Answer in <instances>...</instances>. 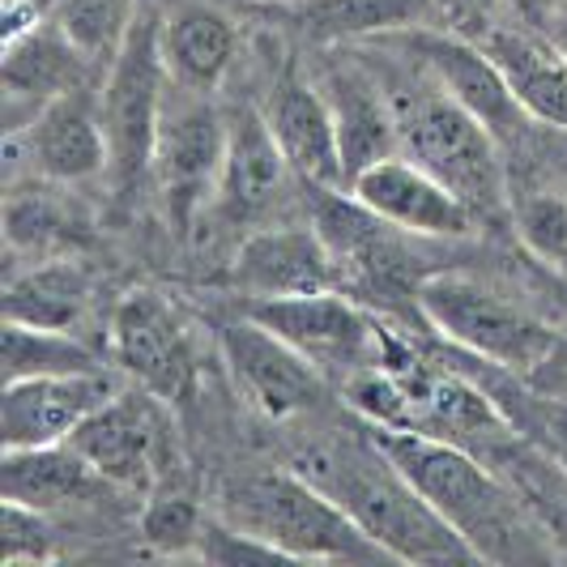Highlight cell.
I'll use <instances>...</instances> for the list:
<instances>
[{
  "label": "cell",
  "instance_id": "8",
  "mask_svg": "<svg viewBox=\"0 0 567 567\" xmlns=\"http://www.w3.org/2000/svg\"><path fill=\"white\" fill-rule=\"evenodd\" d=\"M227 112L214 107L209 94L171 82L154 145V179L175 230H188L200 209L218 197V179L227 163Z\"/></svg>",
  "mask_w": 567,
  "mask_h": 567
},
{
  "label": "cell",
  "instance_id": "11",
  "mask_svg": "<svg viewBox=\"0 0 567 567\" xmlns=\"http://www.w3.org/2000/svg\"><path fill=\"white\" fill-rule=\"evenodd\" d=\"M4 150L27 175L56 179V184H85L107 175V133L99 115V85L69 90L43 103L22 128L4 133Z\"/></svg>",
  "mask_w": 567,
  "mask_h": 567
},
{
  "label": "cell",
  "instance_id": "21",
  "mask_svg": "<svg viewBox=\"0 0 567 567\" xmlns=\"http://www.w3.org/2000/svg\"><path fill=\"white\" fill-rule=\"evenodd\" d=\"M320 90L333 107L341 137V163H346V188L359 171H368L380 158L401 154V133H398V107L393 94H384V85L359 64H329Z\"/></svg>",
  "mask_w": 567,
  "mask_h": 567
},
{
  "label": "cell",
  "instance_id": "27",
  "mask_svg": "<svg viewBox=\"0 0 567 567\" xmlns=\"http://www.w3.org/2000/svg\"><path fill=\"white\" fill-rule=\"evenodd\" d=\"M0 359H4V380L73 375V371L103 368V354L94 346H85L78 333H69V329H43V324H22V320H4Z\"/></svg>",
  "mask_w": 567,
  "mask_h": 567
},
{
  "label": "cell",
  "instance_id": "29",
  "mask_svg": "<svg viewBox=\"0 0 567 567\" xmlns=\"http://www.w3.org/2000/svg\"><path fill=\"white\" fill-rule=\"evenodd\" d=\"M512 230L520 239V248H529L534 256L564 265L567 269V193L564 188H520L512 184Z\"/></svg>",
  "mask_w": 567,
  "mask_h": 567
},
{
  "label": "cell",
  "instance_id": "36",
  "mask_svg": "<svg viewBox=\"0 0 567 567\" xmlns=\"http://www.w3.org/2000/svg\"><path fill=\"white\" fill-rule=\"evenodd\" d=\"M538 30L567 56V0H555V9L546 13V22H542Z\"/></svg>",
  "mask_w": 567,
  "mask_h": 567
},
{
  "label": "cell",
  "instance_id": "1",
  "mask_svg": "<svg viewBox=\"0 0 567 567\" xmlns=\"http://www.w3.org/2000/svg\"><path fill=\"white\" fill-rule=\"evenodd\" d=\"M371 440L398 461V470L423 491V499L440 512L474 559H538L546 555L542 520L520 499V491L478 453L461 449L453 440L410 431V426H375L368 423Z\"/></svg>",
  "mask_w": 567,
  "mask_h": 567
},
{
  "label": "cell",
  "instance_id": "19",
  "mask_svg": "<svg viewBox=\"0 0 567 567\" xmlns=\"http://www.w3.org/2000/svg\"><path fill=\"white\" fill-rule=\"evenodd\" d=\"M260 112L282 145L286 163L295 167L303 184L346 188L338 120H333V107H329L320 82H303L299 73H282L269 85V99Z\"/></svg>",
  "mask_w": 567,
  "mask_h": 567
},
{
  "label": "cell",
  "instance_id": "32",
  "mask_svg": "<svg viewBox=\"0 0 567 567\" xmlns=\"http://www.w3.org/2000/svg\"><path fill=\"white\" fill-rule=\"evenodd\" d=\"M48 512L27 508V504H13L4 499V555L0 564L4 567H18V564H39V559H52V529L43 520Z\"/></svg>",
  "mask_w": 567,
  "mask_h": 567
},
{
  "label": "cell",
  "instance_id": "22",
  "mask_svg": "<svg viewBox=\"0 0 567 567\" xmlns=\"http://www.w3.org/2000/svg\"><path fill=\"white\" fill-rule=\"evenodd\" d=\"M483 48L504 69L512 94L520 103V112L529 115L538 128L550 133H567V56L542 34L529 27H512L499 22L483 39Z\"/></svg>",
  "mask_w": 567,
  "mask_h": 567
},
{
  "label": "cell",
  "instance_id": "26",
  "mask_svg": "<svg viewBox=\"0 0 567 567\" xmlns=\"http://www.w3.org/2000/svg\"><path fill=\"white\" fill-rule=\"evenodd\" d=\"M73 184L27 175L22 188H9L4 197V239L13 252L64 256L85 239V223L78 205L64 197Z\"/></svg>",
  "mask_w": 567,
  "mask_h": 567
},
{
  "label": "cell",
  "instance_id": "12",
  "mask_svg": "<svg viewBox=\"0 0 567 567\" xmlns=\"http://www.w3.org/2000/svg\"><path fill=\"white\" fill-rule=\"evenodd\" d=\"M227 163H223L214 209L230 227H269L282 214L286 200L295 197V188H303V179L286 163L282 145L260 107L239 103L227 115Z\"/></svg>",
  "mask_w": 567,
  "mask_h": 567
},
{
  "label": "cell",
  "instance_id": "6",
  "mask_svg": "<svg viewBox=\"0 0 567 567\" xmlns=\"http://www.w3.org/2000/svg\"><path fill=\"white\" fill-rule=\"evenodd\" d=\"M239 312L274 329L299 354H308L329 380H338V389L354 371L414 363L405 341L393 338L350 290H316V295H290V299H239Z\"/></svg>",
  "mask_w": 567,
  "mask_h": 567
},
{
  "label": "cell",
  "instance_id": "2",
  "mask_svg": "<svg viewBox=\"0 0 567 567\" xmlns=\"http://www.w3.org/2000/svg\"><path fill=\"white\" fill-rule=\"evenodd\" d=\"M299 474H308L320 491H329L389 559H401V564L474 559L465 538L426 504L423 491L371 440V431L312 449L303 456Z\"/></svg>",
  "mask_w": 567,
  "mask_h": 567
},
{
  "label": "cell",
  "instance_id": "7",
  "mask_svg": "<svg viewBox=\"0 0 567 567\" xmlns=\"http://www.w3.org/2000/svg\"><path fill=\"white\" fill-rule=\"evenodd\" d=\"M167 90L171 73L158 48V18L142 9L128 43L120 48V56L107 64L99 82V115L107 133V179L124 200L142 193L145 179H154V145H158Z\"/></svg>",
  "mask_w": 567,
  "mask_h": 567
},
{
  "label": "cell",
  "instance_id": "35",
  "mask_svg": "<svg viewBox=\"0 0 567 567\" xmlns=\"http://www.w3.org/2000/svg\"><path fill=\"white\" fill-rule=\"evenodd\" d=\"M504 9H508L512 22H520V27L538 30L546 22V13L555 9V0H504Z\"/></svg>",
  "mask_w": 567,
  "mask_h": 567
},
{
  "label": "cell",
  "instance_id": "3",
  "mask_svg": "<svg viewBox=\"0 0 567 567\" xmlns=\"http://www.w3.org/2000/svg\"><path fill=\"white\" fill-rule=\"evenodd\" d=\"M398 107L401 154L449 184L456 197L470 200L486 223L512 214V167L504 142L486 128L470 107L435 82L426 90L393 94Z\"/></svg>",
  "mask_w": 567,
  "mask_h": 567
},
{
  "label": "cell",
  "instance_id": "25",
  "mask_svg": "<svg viewBox=\"0 0 567 567\" xmlns=\"http://www.w3.org/2000/svg\"><path fill=\"white\" fill-rule=\"evenodd\" d=\"M94 299L90 269L73 256H43L27 274H13L4 286V320L43 324V329H82Z\"/></svg>",
  "mask_w": 567,
  "mask_h": 567
},
{
  "label": "cell",
  "instance_id": "9",
  "mask_svg": "<svg viewBox=\"0 0 567 567\" xmlns=\"http://www.w3.org/2000/svg\"><path fill=\"white\" fill-rule=\"evenodd\" d=\"M371 43H389V48L405 52L414 69H423L426 82H435L444 94H453L461 107H470L483 120L486 128L504 142L508 158L525 145L529 128H538L529 115L520 112L504 69L495 64V56L486 52L483 43H474L465 34H453V30L444 27L393 30V34H380Z\"/></svg>",
  "mask_w": 567,
  "mask_h": 567
},
{
  "label": "cell",
  "instance_id": "23",
  "mask_svg": "<svg viewBox=\"0 0 567 567\" xmlns=\"http://www.w3.org/2000/svg\"><path fill=\"white\" fill-rule=\"evenodd\" d=\"M158 48L167 60L171 82L197 94H214L235 69L239 30L230 22V13L205 0H188L171 9L167 18H158Z\"/></svg>",
  "mask_w": 567,
  "mask_h": 567
},
{
  "label": "cell",
  "instance_id": "20",
  "mask_svg": "<svg viewBox=\"0 0 567 567\" xmlns=\"http://www.w3.org/2000/svg\"><path fill=\"white\" fill-rule=\"evenodd\" d=\"M260 18L308 43H371L410 27H435L431 0H256Z\"/></svg>",
  "mask_w": 567,
  "mask_h": 567
},
{
  "label": "cell",
  "instance_id": "37",
  "mask_svg": "<svg viewBox=\"0 0 567 567\" xmlns=\"http://www.w3.org/2000/svg\"><path fill=\"white\" fill-rule=\"evenodd\" d=\"M550 154L559 158V171H564V184H567V133H559V145H550ZM567 193V188H564Z\"/></svg>",
  "mask_w": 567,
  "mask_h": 567
},
{
  "label": "cell",
  "instance_id": "15",
  "mask_svg": "<svg viewBox=\"0 0 567 567\" xmlns=\"http://www.w3.org/2000/svg\"><path fill=\"white\" fill-rule=\"evenodd\" d=\"M112 359L124 375H133L158 401L188 393L193 380V346L188 329L158 290H133L112 312Z\"/></svg>",
  "mask_w": 567,
  "mask_h": 567
},
{
  "label": "cell",
  "instance_id": "16",
  "mask_svg": "<svg viewBox=\"0 0 567 567\" xmlns=\"http://www.w3.org/2000/svg\"><path fill=\"white\" fill-rule=\"evenodd\" d=\"M150 389H120L107 405H99L90 419H85L69 444L107 478L112 486H150L163 470V453H167V426L163 414L154 405Z\"/></svg>",
  "mask_w": 567,
  "mask_h": 567
},
{
  "label": "cell",
  "instance_id": "4",
  "mask_svg": "<svg viewBox=\"0 0 567 567\" xmlns=\"http://www.w3.org/2000/svg\"><path fill=\"white\" fill-rule=\"evenodd\" d=\"M227 520L282 550V559H316V564H371L389 559L375 542L354 525V516L341 508L329 491L308 474H265L248 478L230 495Z\"/></svg>",
  "mask_w": 567,
  "mask_h": 567
},
{
  "label": "cell",
  "instance_id": "28",
  "mask_svg": "<svg viewBox=\"0 0 567 567\" xmlns=\"http://www.w3.org/2000/svg\"><path fill=\"white\" fill-rule=\"evenodd\" d=\"M56 27L78 43L99 73H107V64L120 56V48L128 43V34L142 18L137 0H60L56 4Z\"/></svg>",
  "mask_w": 567,
  "mask_h": 567
},
{
  "label": "cell",
  "instance_id": "10",
  "mask_svg": "<svg viewBox=\"0 0 567 567\" xmlns=\"http://www.w3.org/2000/svg\"><path fill=\"white\" fill-rule=\"evenodd\" d=\"M218 341H223L235 384L248 393L260 414L295 419V414L320 410L329 398V375L252 316L235 312L230 320H223Z\"/></svg>",
  "mask_w": 567,
  "mask_h": 567
},
{
  "label": "cell",
  "instance_id": "30",
  "mask_svg": "<svg viewBox=\"0 0 567 567\" xmlns=\"http://www.w3.org/2000/svg\"><path fill=\"white\" fill-rule=\"evenodd\" d=\"M516 295L534 308V312L567 338V269L564 265H550L525 248L520 256V274H516Z\"/></svg>",
  "mask_w": 567,
  "mask_h": 567
},
{
  "label": "cell",
  "instance_id": "33",
  "mask_svg": "<svg viewBox=\"0 0 567 567\" xmlns=\"http://www.w3.org/2000/svg\"><path fill=\"white\" fill-rule=\"evenodd\" d=\"M431 9H435V27L465 34L474 43H483L486 34L508 18L504 0H431Z\"/></svg>",
  "mask_w": 567,
  "mask_h": 567
},
{
  "label": "cell",
  "instance_id": "31",
  "mask_svg": "<svg viewBox=\"0 0 567 567\" xmlns=\"http://www.w3.org/2000/svg\"><path fill=\"white\" fill-rule=\"evenodd\" d=\"M200 529H205V516L188 499H154L142 516L145 542L167 555H184V550L200 546Z\"/></svg>",
  "mask_w": 567,
  "mask_h": 567
},
{
  "label": "cell",
  "instance_id": "13",
  "mask_svg": "<svg viewBox=\"0 0 567 567\" xmlns=\"http://www.w3.org/2000/svg\"><path fill=\"white\" fill-rule=\"evenodd\" d=\"M227 286L239 299H290L316 290H341L338 256L316 223H269L239 239L227 265Z\"/></svg>",
  "mask_w": 567,
  "mask_h": 567
},
{
  "label": "cell",
  "instance_id": "5",
  "mask_svg": "<svg viewBox=\"0 0 567 567\" xmlns=\"http://www.w3.org/2000/svg\"><path fill=\"white\" fill-rule=\"evenodd\" d=\"M419 320L453 350L512 375H529L559 338L520 295L512 299L465 274H431L419 286Z\"/></svg>",
  "mask_w": 567,
  "mask_h": 567
},
{
  "label": "cell",
  "instance_id": "24",
  "mask_svg": "<svg viewBox=\"0 0 567 567\" xmlns=\"http://www.w3.org/2000/svg\"><path fill=\"white\" fill-rule=\"evenodd\" d=\"M112 491V483L85 461L69 440L39 444V449H4L0 465V495L39 512H56L64 504H82Z\"/></svg>",
  "mask_w": 567,
  "mask_h": 567
},
{
  "label": "cell",
  "instance_id": "18",
  "mask_svg": "<svg viewBox=\"0 0 567 567\" xmlns=\"http://www.w3.org/2000/svg\"><path fill=\"white\" fill-rule=\"evenodd\" d=\"M99 82L103 73L78 52L56 18H39L30 30L4 39V133L22 128L43 103Z\"/></svg>",
  "mask_w": 567,
  "mask_h": 567
},
{
  "label": "cell",
  "instance_id": "17",
  "mask_svg": "<svg viewBox=\"0 0 567 567\" xmlns=\"http://www.w3.org/2000/svg\"><path fill=\"white\" fill-rule=\"evenodd\" d=\"M120 393L107 368L73 371V375H27L4 380L0 398V431L4 449H39L64 444L78 426Z\"/></svg>",
  "mask_w": 567,
  "mask_h": 567
},
{
  "label": "cell",
  "instance_id": "34",
  "mask_svg": "<svg viewBox=\"0 0 567 567\" xmlns=\"http://www.w3.org/2000/svg\"><path fill=\"white\" fill-rule=\"evenodd\" d=\"M525 384H534L538 393H546V398H564L567 401V338L559 333L555 338V346L542 354V363L529 375H520Z\"/></svg>",
  "mask_w": 567,
  "mask_h": 567
},
{
  "label": "cell",
  "instance_id": "14",
  "mask_svg": "<svg viewBox=\"0 0 567 567\" xmlns=\"http://www.w3.org/2000/svg\"><path fill=\"white\" fill-rule=\"evenodd\" d=\"M350 193L368 205L371 214H380L384 223H393L405 235H419V239H474L486 227V218L440 184L431 171H423L419 163H410L405 154L393 158H380L368 171H359L350 179Z\"/></svg>",
  "mask_w": 567,
  "mask_h": 567
}]
</instances>
